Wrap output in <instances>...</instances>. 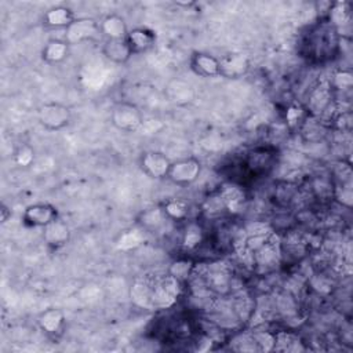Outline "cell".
Returning a JSON list of instances; mask_svg holds the SVG:
<instances>
[{
    "mask_svg": "<svg viewBox=\"0 0 353 353\" xmlns=\"http://www.w3.org/2000/svg\"><path fill=\"white\" fill-rule=\"evenodd\" d=\"M339 30L328 21V18L319 19L303 40V50L309 59L324 62L335 57L339 50Z\"/></svg>",
    "mask_w": 353,
    "mask_h": 353,
    "instance_id": "obj_1",
    "label": "cell"
},
{
    "mask_svg": "<svg viewBox=\"0 0 353 353\" xmlns=\"http://www.w3.org/2000/svg\"><path fill=\"white\" fill-rule=\"evenodd\" d=\"M150 285L153 309H168L176 302L182 283L171 273H165L150 277Z\"/></svg>",
    "mask_w": 353,
    "mask_h": 353,
    "instance_id": "obj_2",
    "label": "cell"
},
{
    "mask_svg": "<svg viewBox=\"0 0 353 353\" xmlns=\"http://www.w3.org/2000/svg\"><path fill=\"white\" fill-rule=\"evenodd\" d=\"M110 123L119 131L135 132L143 125V114L135 103L120 101L112 106Z\"/></svg>",
    "mask_w": 353,
    "mask_h": 353,
    "instance_id": "obj_3",
    "label": "cell"
},
{
    "mask_svg": "<svg viewBox=\"0 0 353 353\" xmlns=\"http://www.w3.org/2000/svg\"><path fill=\"white\" fill-rule=\"evenodd\" d=\"M72 120L70 108L61 102H46L37 110L39 124L48 131H61Z\"/></svg>",
    "mask_w": 353,
    "mask_h": 353,
    "instance_id": "obj_4",
    "label": "cell"
},
{
    "mask_svg": "<svg viewBox=\"0 0 353 353\" xmlns=\"http://www.w3.org/2000/svg\"><path fill=\"white\" fill-rule=\"evenodd\" d=\"M201 172V163L196 157H183L176 161H171L167 179L176 186H190L194 183Z\"/></svg>",
    "mask_w": 353,
    "mask_h": 353,
    "instance_id": "obj_5",
    "label": "cell"
},
{
    "mask_svg": "<svg viewBox=\"0 0 353 353\" xmlns=\"http://www.w3.org/2000/svg\"><path fill=\"white\" fill-rule=\"evenodd\" d=\"M139 167L152 179H164L171 167V160L160 150H145L139 156Z\"/></svg>",
    "mask_w": 353,
    "mask_h": 353,
    "instance_id": "obj_6",
    "label": "cell"
},
{
    "mask_svg": "<svg viewBox=\"0 0 353 353\" xmlns=\"http://www.w3.org/2000/svg\"><path fill=\"white\" fill-rule=\"evenodd\" d=\"M101 33L99 22H97L94 18L81 17L76 18L66 29L63 39L70 44H79L85 40L95 39Z\"/></svg>",
    "mask_w": 353,
    "mask_h": 353,
    "instance_id": "obj_7",
    "label": "cell"
},
{
    "mask_svg": "<svg viewBox=\"0 0 353 353\" xmlns=\"http://www.w3.org/2000/svg\"><path fill=\"white\" fill-rule=\"evenodd\" d=\"M58 219L57 208L50 203H34L25 208L22 221L29 228H46Z\"/></svg>",
    "mask_w": 353,
    "mask_h": 353,
    "instance_id": "obj_8",
    "label": "cell"
},
{
    "mask_svg": "<svg viewBox=\"0 0 353 353\" xmlns=\"http://www.w3.org/2000/svg\"><path fill=\"white\" fill-rule=\"evenodd\" d=\"M189 66L194 74L204 79L221 76L219 58L214 57L210 52H204V51L193 52L189 59Z\"/></svg>",
    "mask_w": 353,
    "mask_h": 353,
    "instance_id": "obj_9",
    "label": "cell"
},
{
    "mask_svg": "<svg viewBox=\"0 0 353 353\" xmlns=\"http://www.w3.org/2000/svg\"><path fill=\"white\" fill-rule=\"evenodd\" d=\"M274 164V152L269 148H258L251 150L243 165H245V171L254 175H263L268 174Z\"/></svg>",
    "mask_w": 353,
    "mask_h": 353,
    "instance_id": "obj_10",
    "label": "cell"
},
{
    "mask_svg": "<svg viewBox=\"0 0 353 353\" xmlns=\"http://www.w3.org/2000/svg\"><path fill=\"white\" fill-rule=\"evenodd\" d=\"M125 39L134 55L146 52L152 50L156 44V33L152 29L143 26L130 29Z\"/></svg>",
    "mask_w": 353,
    "mask_h": 353,
    "instance_id": "obj_11",
    "label": "cell"
},
{
    "mask_svg": "<svg viewBox=\"0 0 353 353\" xmlns=\"http://www.w3.org/2000/svg\"><path fill=\"white\" fill-rule=\"evenodd\" d=\"M102 54L108 61L117 65L127 63L134 55L130 44L127 43V39H105L102 46Z\"/></svg>",
    "mask_w": 353,
    "mask_h": 353,
    "instance_id": "obj_12",
    "label": "cell"
},
{
    "mask_svg": "<svg viewBox=\"0 0 353 353\" xmlns=\"http://www.w3.org/2000/svg\"><path fill=\"white\" fill-rule=\"evenodd\" d=\"M221 62V76L226 79H237L247 73L250 68V61L244 54H229L219 58Z\"/></svg>",
    "mask_w": 353,
    "mask_h": 353,
    "instance_id": "obj_13",
    "label": "cell"
},
{
    "mask_svg": "<svg viewBox=\"0 0 353 353\" xmlns=\"http://www.w3.org/2000/svg\"><path fill=\"white\" fill-rule=\"evenodd\" d=\"M74 19L73 11L66 6L51 7L43 15V23L52 29H66Z\"/></svg>",
    "mask_w": 353,
    "mask_h": 353,
    "instance_id": "obj_14",
    "label": "cell"
},
{
    "mask_svg": "<svg viewBox=\"0 0 353 353\" xmlns=\"http://www.w3.org/2000/svg\"><path fill=\"white\" fill-rule=\"evenodd\" d=\"M101 34L105 36V39H125L128 34V26L125 19L119 14H108L101 22Z\"/></svg>",
    "mask_w": 353,
    "mask_h": 353,
    "instance_id": "obj_15",
    "label": "cell"
},
{
    "mask_svg": "<svg viewBox=\"0 0 353 353\" xmlns=\"http://www.w3.org/2000/svg\"><path fill=\"white\" fill-rule=\"evenodd\" d=\"M69 51L70 44L65 39H50L41 50V58L50 65L61 63L69 57Z\"/></svg>",
    "mask_w": 353,
    "mask_h": 353,
    "instance_id": "obj_16",
    "label": "cell"
},
{
    "mask_svg": "<svg viewBox=\"0 0 353 353\" xmlns=\"http://www.w3.org/2000/svg\"><path fill=\"white\" fill-rule=\"evenodd\" d=\"M43 239L47 245L52 248H59L65 245L70 239V230L65 222L55 219L46 228H43Z\"/></svg>",
    "mask_w": 353,
    "mask_h": 353,
    "instance_id": "obj_17",
    "label": "cell"
},
{
    "mask_svg": "<svg viewBox=\"0 0 353 353\" xmlns=\"http://www.w3.org/2000/svg\"><path fill=\"white\" fill-rule=\"evenodd\" d=\"M37 324L46 334L55 335L61 332L65 325V314L61 309L48 307L39 314Z\"/></svg>",
    "mask_w": 353,
    "mask_h": 353,
    "instance_id": "obj_18",
    "label": "cell"
},
{
    "mask_svg": "<svg viewBox=\"0 0 353 353\" xmlns=\"http://www.w3.org/2000/svg\"><path fill=\"white\" fill-rule=\"evenodd\" d=\"M331 105V87L327 84H321L312 90L307 101V110L317 116L324 113L327 108Z\"/></svg>",
    "mask_w": 353,
    "mask_h": 353,
    "instance_id": "obj_19",
    "label": "cell"
},
{
    "mask_svg": "<svg viewBox=\"0 0 353 353\" xmlns=\"http://www.w3.org/2000/svg\"><path fill=\"white\" fill-rule=\"evenodd\" d=\"M218 197L221 199L225 210L228 211H236L239 210L244 200H245V196H244V190L241 189V186L239 185H234V183H229V185H225L221 190H219V194Z\"/></svg>",
    "mask_w": 353,
    "mask_h": 353,
    "instance_id": "obj_20",
    "label": "cell"
},
{
    "mask_svg": "<svg viewBox=\"0 0 353 353\" xmlns=\"http://www.w3.org/2000/svg\"><path fill=\"white\" fill-rule=\"evenodd\" d=\"M168 221L183 222L189 218V204L183 199H170L161 207Z\"/></svg>",
    "mask_w": 353,
    "mask_h": 353,
    "instance_id": "obj_21",
    "label": "cell"
},
{
    "mask_svg": "<svg viewBox=\"0 0 353 353\" xmlns=\"http://www.w3.org/2000/svg\"><path fill=\"white\" fill-rule=\"evenodd\" d=\"M204 241V230L203 228L196 222H189L185 226L183 234H182V245L188 251H193L197 247L201 245Z\"/></svg>",
    "mask_w": 353,
    "mask_h": 353,
    "instance_id": "obj_22",
    "label": "cell"
},
{
    "mask_svg": "<svg viewBox=\"0 0 353 353\" xmlns=\"http://www.w3.org/2000/svg\"><path fill=\"white\" fill-rule=\"evenodd\" d=\"M170 101L175 102V103H186L189 101H192L193 98V90L190 87V84L182 81V80H176L172 81L168 88H167Z\"/></svg>",
    "mask_w": 353,
    "mask_h": 353,
    "instance_id": "obj_23",
    "label": "cell"
},
{
    "mask_svg": "<svg viewBox=\"0 0 353 353\" xmlns=\"http://www.w3.org/2000/svg\"><path fill=\"white\" fill-rule=\"evenodd\" d=\"M353 84V74L349 69H342L334 73V79L331 83V88L335 90H349Z\"/></svg>",
    "mask_w": 353,
    "mask_h": 353,
    "instance_id": "obj_24",
    "label": "cell"
},
{
    "mask_svg": "<svg viewBox=\"0 0 353 353\" xmlns=\"http://www.w3.org/2000/svg\"><path fill=\"white\" fill-rule=\"evenodd\" d=\"M296 193H298V189H296L294 185H291V183H283L281 186L277 188L274 196H276V199H277V201H279L280 204L287 205V204H290V203L295 199Z\"/></svg>",
    "mask_w": 353,
    "mask_h": 353,
    "instance_id": "obj_25",
    "label": "cell"
},
{
    "mask_svg": "<svg viewBox=\"0 0 353 353\" xmlns=\"http://www.w3.org/2000/svg\"><path fill=\"white\" fill-rule=\"evenodd\" d=\"M33 157H34V152H33V149H32L30 146H28V145L21 146V148L17 150V153H15V161H17L19 165H22V167L29 165V164L32 163Z\"/></svg>",
    "mask_w": 353,
    "mask_h": 353,
    "instance_id": "obj_26",
    "label": "cell"
},
{
    "mask_svg": "<svg viewBox=\"0 0 353 353\" xmlns=\"http://www.w3.org/2000/svg\"><path fill=\"white\" fill-rule=\"evenodd\" d=\"M7 207L6 205H1V222H6L8 219V215H7Z\"/></svg>",
    "mask_w": 353,
    "mask_h": 353,
    "instance_id": "obj_27",
    "label": "cell"
}]
</instances>
